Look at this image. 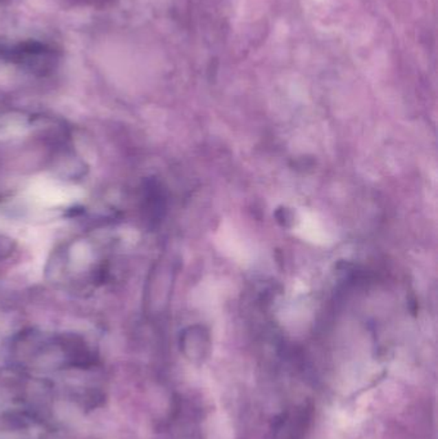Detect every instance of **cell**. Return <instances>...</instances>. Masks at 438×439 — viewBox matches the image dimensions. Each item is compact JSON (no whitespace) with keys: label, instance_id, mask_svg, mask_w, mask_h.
<instances>
[{"label":"cell","instance_id":"obj_1","mask_svg":"<svg viewBox=\"0 0 438 439\" xmlns=\"http://www.w3.org/2000/svg\"><path fill=\"white\" fill-rule=\"evenodd\" d=\"M48 273L54 283L76 289L97 288L111 276L107 247L93 239H75L62 244L49 261Z\"/></svg>","mask_w":438,"mask_h":439},{"label":"cell","instance_id":"obj_2","mask_svg":"<svg viewBox=\"0 0 438 439\" xmlns=\"http://www.w3.org/2000/svg\"><path fill=\"white\" fill-rule=\"evenodd\" d=\"M16 249L14 240L7 236V235L0 234V261L8 260Z\"/></svg>","mask_w":438,"mask_h":439}]
</instances>
